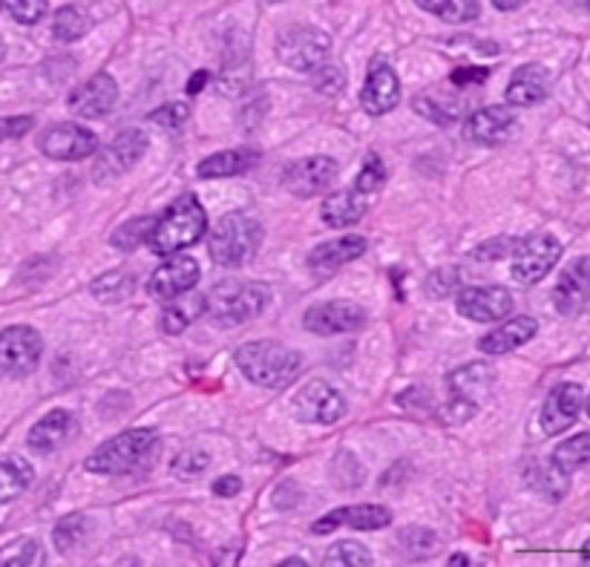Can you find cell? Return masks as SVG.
<instances>
[{
    "label": "cell",
    "mask_w": 590,
    "mask_h": 567,
    "mask_svg": "<svg viewBox=\"0 0 590 567\" xmlns=\"http://www.w3.org/2000/svg\"><path fill=\"white\" fill-rule=\"evenodd\" d=\"M3 7L9 9L14 21L23 23V27H32V23H38L47 14L49 3L47 0H3Z\"/></svg>",
    "instance_id": "7bdbcfd3"
},
{
    "label": "cell",
    "mask_w": 590,
    "mask_h": 567,
    "mask_svg": "<svg viewBox=\"0 0 590 567\" xmlns=\"http://www.w3.org/2000/svg\"><path fill=\"white\" fill-rule=\"evenodd\" d=\"M190 323V314L181 309V305H170V309H165V314H161V332L165 334H181L185 329H188Z\"/></svg>",
    "instance_id": "681fc988"
},
{
    "label": "cell",
    "mask_w": 590,
    "mask_h": 567,
    "mask_svg": "<svg viewBox=\"0 0 590 567\" xmlns=\"http://www.w3.org/2000/svg\"><path fill=\"white\" fill-rule=\"evenodd\" d=\"M36 127V118L32 116H12V118H0V141H14L27 136L29 130Z\"/></svg>",
    "instance_id": "7dc6e473"
},
{
    "label": "cell",
    "mask_w": 590,
    "mask_h": 567,
    "mask_svg": "<svg viewBox=\"0 0 590 567\" xmlns=\"http://www.w3.org/2000/svg\"><path fill=\"white\" fill-rule=\"evenodd\" d=\"M263 245V222L248 211H230L210 228L208 251L219 268H243Z\"/></svg>",
    "instance_id": "3957f363"
},
{
    "label": "cell",
    "mask_w": 590,
    "mask_h": 567,
    "mask_svg": "<svg viewBox=\"0 0 590 567\" xmlns=\"http://www.w3.org/2000/svg\"><path fill=\"white\" fill-rule=\"evenodd\" d=\"M459 285H461V271L452 268V265H444V268H435L430 277H426L424 291L430 297L444 300L450 297L452 291H459Z\"/></svg>",
    "instance_id": "60d3db41"
},
{
    "label": "cell",
    "mask_w": 590,
    "mask_h": 567,
    "mask_svg": "<svg viewBox=\"0 0 590 567\" xmlns=\"http://www.w3.org/2000/svg\"><path fill=\"white\" fill-rule=\"evenodd\" d=\"M87 29H90V21H87V14L78 7L58 9L56 18H52V36L63 43H72L78 41V38H83L87 36Z\"/></svg>",
    "instance_id": "e575fe53"
},
{
    "label": "cell",
    "mask_w": 590,
    "mask_h": 567,
    "mask_svg": "<svg viewBox=\"0 0 590 567\" xmlns=\"http://www.w3.org/2000/svg\"><path fill=\"white\" fill-rule=\"evenodd\" d=\"M201 84H208V72H196V76L190 78V84H188V92H199Z\"/></svg>",
    "instance_id": "db71d44e"
},
{
    "label": "cell",
    "mask_w": 590,
    "mask_h": 567,
    "mask_svg": "<svg viewBox=\"0 0 590 567\" xmlns=\"http://www.w3.org/2000/svg\"><path fill=\"white\" fill-rule=\"evenodd\" d=\"M87 530H90V519L81 516V512H72V516L58 521L56 530H52V539H56V547L61 550V554H70L72 547L81 545Z\"/></svg>",
    "instance_id": "d590c367"
},
{
    "label": "cell",
    "mask_w": 590,
    "mask_h": 567,
    "mask_svg": "<svg viewBox=\"0 0 590 567\" xmlns=\"http://www.w3.org/2000/svg\"><path fill=\"white\" fill-rule=\"evenodd\" d=\"M515 245L519 243H515V239H510V236L508 239H490V243H484L481 248L472 251V260H484V263L486 260H504L508 254H513Z\"/></svg>",
    "instance_id": "c3c4849f"
},
{
    "label": "cell",
    "mask_w": 590,
    "mask_h": 567,
    "mask_svg": "<svg viewBox=\"0 0 590 567\" xmlns=\"http://www.w3.org/2000/svg\"><path fill=\"white\" fill-rule=\"evenodd\" d=\"M156 443H159L156 429H127L121 436L101 443L83 461V467H87V472H96V476H125V472L139 470V467L150 461Z\"/></svg>",
    "instance_id": "5b68a950"
},
{
    "label": "cell",
    "mask_w": 590,
    "mask_h": 567,
    "mask_svg": "<svg viewBox=\"0 0 590 567\" xmlns=\"http://www.w3.org/2000/svg\"><path fill=\"white\" fill-rule=\"evenodd\" d=\"M43 338L32 325H9L0 332V381H21L36 372Z\"/></svg>",
    "instance_id": "8992f818"
},
{
    "label": "cell",
    "mask_w": 590,
    "mask_h": 567,
    "mask_svg": "<svg viewBox=\"0 0 590 567\" xmlns=\"http://www.w3.org/2000/svg\"><path fill=\"white\" fill-rule=\"evenodd\" d=\"M132 291H136V277L127 271H110L90 285V294L101 303H121V300L130 297Z\"/></svg>",
    "instance_id": "d6a6232c"
},
{
    "label": "cell",
    "mask_w": 590,
    "mask_h": 567,
    "mask_svg": "<svg viewBox=\"0 0 590 567\" xmlns=\"http://www.w3.org/2000/svg\"><path fill=\"white\" fill-rule=\"evenodd\" d=\"M323 561L332 567H366L372 565V554L361 541H337Z\"/></svg>",
    "instance_id": "74e56055"
},
{
    "label": "cell",
    "mask_w": 590,
    "mask_h": 567,
    "mask_svg": "<svg viewBox=\"0 0 590 567\" xmlns=\"http://www.w3.org/2000/svg\"><path fill=\"white\" fill-rule=\"evenodd\" d=\"M513 125L515 116L508 107H484L466 118V136L479 145H501Z\"/></svg>",
    "instance_id": "484cf974"
},
{
    "label": "cell",
    "mask_w": 590,
    "mask_h": 567,
    "mask_svg": "<svg viewBox=\"0 0 590 567\" xmlns=\"http://www.w3.org/2000/svg\"><path fill=\"white\" fill-rule=\"evenodd\" d=\"M568 476L559 463L550 458V461H533L528 467V485L548 501H562L564 492H568Z\"/></svg>",
    "instance_id": "f1b7e54d"
},
{
    "label": "cell",
    "mask_w": 590,
    "mask_h": 567,
    "mask_svg": "<svg viewBox=\"0 0 590 567\" xmlns=\"http://www.w3.org/2000/svg\"><path fill=\"white\" fill-rule=\"evenodd\" d=\"M199 277L201 271L194 256L170 254V260L150 274V280H147V291H150V297L154 300L167 303V300H176L181 297V294H188V291L199 283Z\"/></svg>",
    "instance_id": "5bb4252c"
},
{
    "label": "cell",
    "mask_w": 590,
    "mask_h": 567,
    "mask_svg": "<svg viewBox=\"0 0 590 567\" xmlns=\"http://www.w3.org/2000/svg\"><path fill=\"white\" fill-rule=\"evenodd\" d=\"M337 170H341L337 162L328 156H312V159H299L297 165L285 167L283 185L297 199H312V196L326 194L337 179Z\"/></svg>",
    "instance_id": "4fadbf2b"
},
{
    "label": "cell",
    "mask_w": 590,
    "mask_h": 567,
    "mask_svg": "<svg viewBox=\"0 0 590 567\" xmlns=\"http://www.w3.org/2000/svg\"><path fill=\"white\" fill-rule=\"evenodd\" d=\"M205 228H208V214L201 208V202L194 194H185L156 219L150 248L161 256L179 254L181 248L199 243Z\"/></svg>",
    "instance_id": "277c9868"
},
{
    "label": "cell",
    "mask_w": 590,
    "mask_h": 567,
    "mask_svg": "<svg viewBox=\"0 0 590 567\" xmlns=\"http://www.w3.org/2000/svg\"><path fill=\"white\" fill-rule=\"evenodd\" d=\"M154 228H156L154 216H139V219L121 222V225L110 234V245L116 251H136L141 248V245H150Z\"/></svg>",
    "instance_id": "1f68e13d"
},
{
    "label": "cell",
    "mask_w": 590,
    "mask_h": 567,
    "mask_svg": "<svg viewBox=\"0 0 590 567\" xmlns=\"http://www.w3.org/2000/svg\"><path fill=\"white\" fill-rule=\"evenodd\" d=\"M368 243L366 236H343V239H328V243L317 245V248L308 254V268L314 274H334L343 265L354 263L366 254Z\"/></svg>",
    "instance_id": "44dd1931"
},
{
    "label": "cell",
    "mask_w": 590,
    "mask_h": 567,
    "mask_svg": "<svg viewBox=\"0 0 590 567\" xmlns=\"http://www.w3.org/2000/svg\"><path fill=\"white\" fill-rule=\"evenodd\" d=\"M539 332V323L533 317H513L508 320L504 325L493 329L490 334L479 340V349L484 354H508L515 352L519 346H524L528 340L535 338Z\"/></svg>",
    "instance_id": "83f0119b"
},
{
    "label": "cell",
    "mask_w": 590,
    "mask_h": 567,
    "mask_svg": "<svg viewBox=\"0 0 590 567\" xmlns=\"http://www.w3.org/2000/svg\"><path fill=\"white\" fill-rule=\"evenodd\" d=\"M312 84L319 96H341V92L346 90V72H343L341 67H334V63H323V67H317V72H314Z\"/></svg>",
    "instance_id": "b9f144b4"
},
{
    "label": "cell",
    "mask_w": 590,
    "mask_h": 567,
    "mask_svg": "<svg viewBox=\"0 0 590 567\" xmlns=\"http://www.w3.org/2000/svg\"><path fill=\"white\" fill-rule=\"evenodd\" d=\"M118 84L107 72H98L90 81L78 84L70 92V110L81 118H101L116 107Z\"/></svg>",
    "instance_id": "ac0fdd59"
},
{
    "label": "cell",
    "mask_w": 590,
    "mask_h": 567,
    "mask_svg": "<svg viewBox=\"0 0 590 567\" xmlns=\"http://www.w3.org/2000/svg\"><path fill=\"white\" fill-rule=\"evenodd\" d=\"M386 185V167H383L381 156L377 153H368L366 156V165H363L361 176H357V187H361L363 194H375V190H381V187Z\"/></svg>",
    "instance_id": "f6af8a7d"
},
{
    "label": "cell",
    "mask_w": 590,
    "mask_h": 567,
    "mask_svg": "<svg viewBox=\"0 0 590 567\" xmlns=\"http://www.w3.org/2000/svg\"><path fill=\"white\" fill-rule=\"evenodd\" d=\"M553 305L564 317L590 312V256H579L562 271V277L555 280Z\"/></svg>",
    "instance_id": "2e32d148"
},
{
    "label": "cell",
    "mask_w": 590,
    "mask_h": 567,
    "mask_svg": "<svg viewBox=\"0 0 590 567\" xmlns=\"http://www.w3.org/2000/svg\"><path fill=\"white\" fill-rule=\"evenodd\" d=\"M562 3L573 12H590V0H562Z\"/></svg>",
    "instance_id": "11a10c76"
},
{
    "label": "cell",
    "mask_w": 590,
    "mask_h": 567,
    "mask_svg": "<svg viewBox=\"0 0 590 567\" xmlns=\"http://www.w3.org/2000/svg\"><path fill=\"white\" fill-rule=\"evenodd\" d=\"M401 545L412 559H424V556H432L437 550V536L426 527H406V530H401Z\"/></svg>",
    "instance_id": "f35d334b"
},
{
    "label": "cell",
    "mask_w": 590,
    "mask_h": 567,
    "mask_svg": "<svg viewBox=\"0 0 590 567\" xmlns=\"http://www.w3.org/2000/svg\"><path fill=\"white\" fill-rule=\"evenodd\" d=\"M486 76H490L486 67H459V70L452 72V84H459V87H470V84L486 81Z\"/></svg>",
    "instance_id": "f907efd6"
},
{
    "label": "cell",
    "mask_w": 590,
    "mask_h": 567,
    "mask_svg": "<svg viewBox=\"0 0 590 567\" xmlns=\"http://www.w3.org/2000/svg\"><path fill=\"white\" fill-rule=\"evenodd\" d=\"M332 476H334V485L348 490V487H357L363 481V467H361V461L352 456V452L343 450V452H337V458H334Z\"/></svg>",
    "instance_id": "ab89813d"
},
{
    "label": "cell",
    "mask_w": 590,
    "mask_h": 567,
    "mask_svg": "<svg viewBox=\"0 0 590 567\" xmlns=\"http://www.w3.org/2000/svg\"><path fill=\"white\" fill-rule=\"evenodd\" d=\"M366 309L352 300H328V303L312 305L303 317L306 329L319 338H334V334L361 332L366 325Z\"/></svg>",
    "instance_id": "8fae6325"
},
{
    "label": "cell",
    "mask_w": 590,
    "mask_h": 567,
    "mask_svg": "<svg viewBox=\"0 0 590 567\" xmlns=\"http://www.w3.org/2000/svg\"><path fill=\"white\" fill-rule=\"evenodd\" d=\"M559 256H562V243L553 234H533L515 245L510 274L519 285H535L548 277Z\"/></svg>",
    "instance_id": "9c48e42d"
},
{
    "label": "cell",
    "mask_w": 590,
    "mask_h": 567,
    "mask_svg": "<svg viewBox=\"0 0 590 567\" xmlns=\"http://www.w3.org/2000/svg\"><path fill=\"white\" fill-rule=\"evenodd\" d=\"M294 416L303 423H337L346 416V398L341 389H334L326 381L306 383L294 394Z\"/></svg>",
    "instance_id": "30bf717a"
},
{
    "label": "cell",
    "mask_w": 590,
    "mask_h": 567,
    "mask_svg": "<svg viewBox=\"0 0 590 567\" xmlns=\"http://www.w3.org/2000/svg\"><path fill=\"white\" fill-rule=\"evenodd\" d=\"M208 467H210L208 452L188 450V452H179V456L174 458V476L176 478H185V481H190V478L201 476V472L208 470Z\"/></svg>",
    "instance_id": "ee69618b"
},
{
    "label": "cell",
    "mask_w": 590,
    "mask_h": 567,
    "mask_svg": "<svg viewBox=\"0 0 590 567\" xmlns=\"http://www.w3.org/2000/svg\"><path fill=\"white\" fill-rule=\"evenodd\" d=\"M259 165V153L239 147V150H219L210 153L208 159H201L196 165V174L201 179H230V176L248 174L250 167Z\"/></svg>",
    "instance_id": "4316f807"
},
{
    "label": "cell",
    "mask_w": 590,
    "mask_h": 567,
    "mask_svg": "<svg viewBox=\"0 0 590 567\" xmlns=\"http://www.w3.org/2000/svg\"><path fill=\"white\" fill-rule=\"evenodd\" d=\"M3 58H7V43L0 41V61H3Z\"/></svg>",
    "instance_id": "9f6ffc18"
},
{
    "label": "cell",
    "mask_w": 590,
    "mask_h": 567,
    "mask_svg": "<svg viewBox=\"0 0 590 567\" xmlns=\"http://www.w3.org/2000/svg\"><path fill=\"white\" fill-rule=\"evenodd\" d=\"M415 3L446 23H470L481 14L479 0H415Z\"/></svg>",
    "instance_id": "4dcf8cb0"
},
{
    "label": "cell",
    "mask_w": 590,
    "mask_h": 567,
    "mask_svg": "<svg viewBox=\"0 0 590 567\" xmlns=\"http://www.w3.org/2000/svg\"><path fill=\"white\" fill-rule=\"evenodd\" d=\"M38 147L43 156L56 162H81L90 159L98 150L96 133H90L81 125H52L38 136Z\"/></svg>",
    "instance_id": "7c38bea8"
},
{
    "label": "cell",
    "mask_w": 590,
    "mask_h": 567,
    "mask_svg": "<svg viewBox=\"0 0 590 567\" xmlns=\"http://www.w3.org/2000/svg\"><path fill=\"white\" fill-rule=\"evenodd\" d=\"M272 300V289L257 280H223L208 291L205 303V317L216 325V329H234L248 320L257 317L265 305Z\"/></svg>",
    "instance_id": "7a4b0ae2"
},
{
    "label": "cell",
    "mask_w": 590,
    "mask_h": 567,
    "mask_svg": "<svg viewBox=\"0 0 590 567\" xmlns=\"http://www.w3.org/2000/svg\"><path fill=\"white\" fill-rule=\"evenodd\" d=\"M368 211V194H363L361 187L354 185L348 190H341V194H332L323 208H319V216L326 225L332 228H348V225H357V222L366 216Z\"/></svg>",
    "instance_id": "d4e9b609"
},
{
    "label": "cell",
    "mask_w": 590,
    "mask_h": 567,
    "mask_svg": "<svg viewBox=\"0 0 590 567\" xmlns=\"http://www.w3.org/2000/svg\"><path fill=\"white\" fill-rule=\"evenodd\" d=\"M0 3H3V0H0Z\"/></svg>",
    "instance_id": "680465c9"
},
{
    "label": "cell",
    "mask_w": 590,
    "mask_h": 567,
    "mask_svg": "<svg viewBox=\"0 0 590 567\" xmlns=\"http://www.w3.org/2000/svg\"><path fill=\"white\" fill-rule=\"evenodd\" d=\"M495 374L493 369L486 366V363H470V366L459 369V372L450 378L452 394H455V401L452 407H464L470 412H475L481 398H486L490 387H493Z\"/></svg>",
    "instance_id": "cb8c5ba5"
},
{
    "label": "cell",
    "mask_w": 590,
    "mask_h": 567,
    "mask_svg": "<svg viewBox=\"0 0 590 567\" xmlns=\"http://www.w3.org/2000/svg\"><path fill=\"white\" fill-rule=\"evenodd\" d=\"M401 101V81H397L395 70L383 58L372 61V70L366 76V87L361 92V105L368 116H386L395 110Z\"/></svg>",
    "instance_id": "e0dca14e"
},
{
    "label": "cell",
    "mask_w": 590,
    "mask_h": 567,
    "mask_svg": "<svg viewBox=\"0 0 590 567\" xmlns=\"http://www.w3.org/2000/svg\"><path fill=\"white\" fill-rule=\"evenodd\" d=\"M521 3H524V0H493V7L499 9V12H515Z\"/></svg>",
    "instance_id": "f5cc1de1"
},
{
    "label": "cell",
    "mask_w": 590,
    "mask_h": 567,
    "mask_svg": "<svg viewBox=\"0 0 590 567\" xmlns=\"http://www.w3.org/2000/svg\"><path fill=\"white\" fill-rule=\"evenodd\" d=\"M553 461L562 467L564 472H577L582 467L590 463V432H582V436L568 438L564 443H559L553 452Z\"/></svg>",
    "instance_id": "836d02e7"
},
{
    "label": "cell",
    "mask_w": 590,
    "mask_h": 567,
    "mask_svg": "<svg viewBox=\"0 0 590 567\" xmlns=\"http://www.w3.org/2000/svg\"><path fill=\"white\" fill-rule=\"evenodd\" d=\"M239 490H243V481L236 476H223L214 481V496L219 498H234L239 496Z\"/></svg>",
    "instance_id": "816d5d0a"
},
{
    "label": "cell",
    "mask_w": 590,
    "mask_h": 567,
    "mask_svg": "<svg viewBox=\"0 0 590 567\" xmlns=\"http://www.w3.org/2000/svg\"><path fill=\"white\" fill-rule=\"evenodd\" d=\"M550 96V72L542 63H524L508 84L510 107H535Z\"/></svg>",
    "instance_id": "603a6c76"
},
{
    "label": "cell",
    "mask_w": 590,
    "mask_h": 567,
    "mask_svg": "<svg viewBox=\"0 0 590 567\" xmlns=\"http://www.w3.org/2000/svg\"><path fill=\"white\" fill-rule=\"evenodd\" d=\"M513 294L499 285H470L461 289L455 297V309L464 314L466 320L475 323H493V320H504L513 312Z\"/></svg>",
    "instance_id": "9a60e30c"
},
{
    "label": "cell",
    "mask_w": 590,
    "mask_h": 567,
    "mask_svg": "<svg viewBox=\"0 0 590 567\" xmlns=\"http://www.w3.org/2000/svg\"><path fill=\"white\" fill-rule=\"evenodd\" d=\"M147 147H150V139H147V133L139 130V127H130V130L118 133L116 139L96 156L92 176H96L98 185H105V182H112L118 179V176L130 174L132 167L141 162Z\"/></svg>",
    "instance_id": "ba28073f"
},
{
    "label": "cell",
    "mask_w": 590,
    "mask_h": 567,
    "mask_svg": "<svg viewBox=\"0 0 590 567\" xmlns=\"http://www.w3.org/2000/svg\"><path fill=\"white\" fill-rule=\"evenodd\" d=\"M582 403L584 392L579 383H559V387L548 394V401H544L542 407L544 436H559V432H564V429L579 418Z\"/></svg>",
    "instance_id": "d6986e66"
},
{
    "label": "cell",
    "mask_w": 590,
    "mask_h": 567,
    "mask_svg": "<svg viewBox=\"0 0 590 567\" xmlns=\"http://www.w3.org/2000/svg\"><path fill=\"white\" fill-rule=\"evenodd\" d=\"M72 432H76V416H72L70 409H52V412H47L36 427L29 429L27 443L29 450L43 452V456H47V452H56L58 447H63V443L70 441Z\"/></svg>",
    "instance_id": "7402d4cb"
},
{
    "label": "cell",
    "mask_w": 590,
    "mask_h": 567,
    "mask_svg": "<svg viewBox=\"0 0 590 567\" xmlns=\"http://www.w3.org/2000/svg\"><path fill=\"white\" fill-rule=\"evenodd\" d=\"M36 470L32 463L21 456H3L0 458V505H9L14 498L27 492V487L32 485Z\"/></svg>",
    "instance_id": "f546056e"
},
{
    "label": "cell",
    "mask_w": 590,
    "mask_h": 567,
    "mask_svg": "<svg viewBox=\"0 0 590 567\" xmlns=\"http://www.w3.org/2000/svg\"><path fill=\"white\" fill-rule=\"evenodd\" d=\"M188 116L190 107L185 105V101H170V105L159 107V110H154L147 118H150L154 125L165 127V130H179V127L188 121Z\"/></svg>",
    "instance_id": "bcb514c9"
},
{
    "label": "cell",
    "mask_w": 590,
    "mask_h": 567,
    "mask_svg": "<svg viewBox=\"0 0 590 567\" xmlns=\"http://www.w3.org/2000/svg\"><path fill=\"white\" fill-rule=\"evenodd\" d=\"M588 416H590V403H588Z\"/></svg>",
    "instance_id": "6f0895ef"
},
{
    "label": "cell",
    "mask_w": 590,
    "mask_h": 567,
    "mask_svg": "<svg viewBox=\"0 0 590 567\" xmlns=\"http://www.w3.org/2000/svg\"><path fill=\"white\" fill-rule=\"evenodd\" d=\"M332 38L317 27L285 29L277 38V58L294 72H314L326 63Z\"/></svg>",
    "instance_id": "52a82bcc"
},
{
    "label": "cell",
    "mask_w": 590,
    "mask_h": 567,
    "mask_svg": "<svg viewBox=\"0 0 590 567\" xmlns=\"http://www.w3.org/2000/svg\"><path fill=\"white\" fill-rule=\"evenodd\" d=\"M392 512L381 505H354V507H341V510L326 512L317 525L312 527V532L317 536H328L337 527H352V530H381V527H390Z\"/></svg>",
    "instance_id": "ffe728a7"
},
{
    "label": "cell",
    "mask_w": 590,
    "mask_h": 567,
    "mask_svg": "<svg viewBox=\"0 0 590 567\" xmlns=\"http://www.w3.org/2000/svg\"><path fill=\"white\" fill-rule=\"evenodd\" d=\"M41 561H43V550L36 539H18L0 550V565L29 567V565H41Z\"/></svg>",
    "instance_id": "8d00e7d4"
},
{
    "label": "cell",
    "mask_w": 590,
    "mask_h": 567,
    "mask_svg": "<svg viewBox=\"0 0 590 567\" xmlns=\"http://www.w3.org/2000/svg\"><path fill=\"white\" fill-rule=\"evenodd\" d=\"M236 366L250 383L265 389H285L297 381L303 372V354L274 343V340H254L236 349Z\"/></svg>",
    "instance_id": "6da1fadb"
}]
</instances>
